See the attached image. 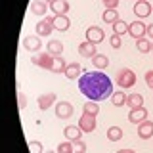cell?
<instances>
[{
    "instance_id": "obj_1",
    "label": "cell",
    "mask_w": 153,
    "mask_h": 153,
    "mask_svg": "<svg viewBox=\"0 0 153 153\" xmlns=\"http://www.w3.org/2000/svg\"><path fill=\"white\" fill-rule=\"evenodd\" d=\"M79 90L92 102H103L113 96V82L102 71H86L79 79Z\"/></svg>"
},
{
    "instance_id": "obj_2",
    "label": "cell",
    "mask_w": 153,
    "mask_h": 153,
    "mask_svg": "<svg viewBox=\"0 0 153 153\" xmlns=\"http://www.w3.org/2000/svg\"><path fill=\"white\" fill-rule=\"evenodd\" d=\"M117 84L121 86L123 90H128L136 84V75H134L132 69H121L117 75Z\"/></svg>"
},
{
    "instance_id": "obj_3",
    "label": "cell",
    "mask_w": 153,
    "mask_h": 153,
    "mask_svg": "<svg viewBox=\"0 0 153 153\" xmlns=\"http://www.w3.org/2000/svg\"><path fill=\"white\" fill-rule=\"evenodd\" d=\"M128 35L136 38V40H140V38H143V35H147V25H143L140 19H136L128 25Z\"/></svg>"
},
{
    "instance_id": "obj_4",
    "label": "cell",
    "mask_w": 153,
    "mask_h": 153,
    "mask_svg": "<svg viewBox=\"0 0 153 153\" xmlns=\"http://www.w3.org/2000/svg\"><path fill=\"white\" fill-rule=\"evenodd\" d=\"M79 126L82 132H94L96 130V115L90 113H82L79 119Z\"/></svg>"
},
{
    "instance_id": "obj_5",
    "label": "cell",
    "mask_w": 153,
    "mask_h": 153,
    "mask_svg": "<svg viewBox=\"0 0 153 153\" xmlns=\"http://www.w3.org/2000/svg\"><path fill=\"white\" fill-rule=\"evenodd\" d=\"M35 31H36L38 36L52 35V31H56V29H54V23H52V16H48L46 19H42V21H38L36 27H35Z\"/></svg>"
},
{
    "instance_id": "obj_6",
    "label": "cell",
    "mask_w": 153,
    "mask_h": 153,
    "mask_svg": "<svg viewBox=\"0 0 153 153\" xmlns=\"http://www.w3.org/2000/svg\"><path fill=\"white\" fill-rule=\"evenodd\" d=\"M31 61L38 67H42V69H52V63H54V56L50 54V52H44V54H38L35 57H31Z\"/></svg>"
},
{
    "instance_id": "obj_7",
    "label": "cell",
    "mask_w": 153,
    "mask_h": 153,
    "mask_svg": "<svg viewBox=\"0 0 153 153\" xmlns=\"http://www.w3.org/2000/svg\"><path fill=\"white\" fill-rule=\"evenodd\" d=\"M103 38H105V33L100 27H88V31H86V40L88 42L100 44V42H103Z\"/></svg>"
},
{
    "instance_id": "obj_8",
    "label": "cell",
    "mask_w": 153,
    "mask_h": 153,
    "mask_svg": "<svg viewBox=\"0 0 153 153\" xmlns=\"http://www.w3.org/2000/svg\"><path fill=\"white\" fill-rule=\"evenodd\" d=\"M134 16H138L140 19L151 16V4L147 0H140V2L134 4Z\"/></svg>"
},
{
    "instance_id": "obj_9",
    "label": "cell",
    "mask_w": 153,
    "mask_h": 153,
    "mask_svg": "<svg viewBox=\"0 0 153 153\" xmlns=\"http://www.w3.org/2000/svg\"><path fill=\"white\" fill-rule=\"evenodd\" d=\"M73 115V105L69 102H57L56 105V117L57 119H69Z\"/></svg>"
},
{
    "instance_id": "obj_10",
    "label": "cell",
    "mask_w": 153,
    "mask_h": 153,
    "mask_svg": "<svg viewBox=\"0 0 153 153\" xmlns=\"http://www.w3.org/2000/svg\"><path fill=\"white\" fill-rule=\"evenodd\" d=\"M128 121L134 123V124H140L143 121H147V109L146 107H138V109H132L128 113Z\"/></svg>"
},
{
    "instance_id": "obj_11",
    "label": "cell",
    "mask_w": 153,
    "mask_h": 153,
    "mask_svg": "<svg viewBox=\"0 0 153 153\" xmlns=\"http://www.w3.org/2000/svg\"><path fill=\"white\" fill-rule=\"evenodd\" d=\"M56 102V94L54 92H46V94H42V96H38V100H36V103H38V109H42V111H46L48 107H52Z\"/></svg>"
},
{
    "instance_id": "obj_12",
    "label": "cell",
    "mask_w": 153,
    "mask_h": 153,
    "mask_svg": "<svg viewBox=\"0 0 153 153\" xmlns=\"http://www.w3.org/2000/svg\"><path fill=\"white\" fill-rule=\"evenodd\" d=\"M50 10L56 16H65V13L69 12V2H67V0H52Z\"/></svg>"
},
{
    "instance_id": "obj_13",
    "label": "cell",
    "mask_w": 153,
    "mask_h": 153,
    "mask_svg": "<svg viewBox=\"0 0 153 153\" xmlns=\"http://www.w3.org/2000/svg\"><path fill=\"white\" fill-rule=\"evenodd\" d=\"M63 136L69 142H79L80 138H82V130H80V126H73V124H69V126H65Z\"/></svg>"
},
{
    "instance_id": "obj_14",
    "label": "cell",
    "mask_w": 153,
    "mask_h": 153,
    "mask_svg": "<svg viewBox=\"0 0 153 153\" xmlns=\"http://www.w3.org/2000/svg\"><path fill=\"white\" fill-rule=\"evenodd\" d=\"M79 54L82 57H94L96 54H98V50H96V44H92V42H80L79 44Z\"/></svg>"
},
{
    "instance_id": "obj_15",
    "label": "cell",
    "mask_w": 153,
    "mask_h": 153,
    "mask_svg": "<svg viewBox=\"0 0 153 153\" xmlns=\"http://www.w3.org/2000/svg\"><path fill=\"white\" fill-rule=\"evenodd\" d=\"M52 23H54V29L56 31H67L71 25V21H69V17L67 16H52Z\"/></svg>"
},
{
    "instance_id": "obj_16",
    "label": "cell",
    "mask_w": 153,
    "mask_h": 153,
    "mask_svg": "<svg viewBox=\"0 0 153 153\" xmlns=\"http://www.w3.org/2000/svg\"><path fill=\"white\" fill-rule=\"evenodd\" d=\"M23 46H25V50H29V52H38V50H40V46H42L40 36H38V35L27 36L25 40H23Z\"/></svg>"
},
{
    "instance_id": "obj_17",
    "label": "cell",
    "mask_w": 153,
    "mask_h": 153,
    "mask_svg": "<svg viewBox=\"0 0 153 153\" xmlns=\"http://www.w3.org/2000/svg\"><path fill=\"white\" fill-rule=\"evenodd\" d=\"M138 136L143 138V140H147V138L153 136V123L151 121H143L138 124Z\"/></svg>"
},
{
    "instance_id": "obj_18",
    "label": "cell",
    "mask_w": 153,
    "mask_h": 153,
    "mask_svg": "<svg viewBox=\"0 0 153 153\" xmlns=\"http://www.w3.org/2000/svg\"><path fill=\"white\" fill-rule=\"evenodd\" d=\"M65 76H67V79H71V80H75V79H80V65L76 63V61H71V63H67Z\"/></svg>"
},
{
    "instance_id": "obj_19",
    "label": "cell",
    "mask_w": 153,
    "mask_h": 153,
    "mask_svg": "<svg viewBox=\"0 0 153 153\" xmlns=\"http://www.w3.org/2000/svg\"><path fill=\"white\" fill-rule=\"evenodd\" d=\"M48 8H50V4H46V2H40V0H35V2L31 4V12L35 13V16H46Z\"/></svg>"
},
{
    "instance_id": "obj_20",
    "label": "cell",
    "mask_w": 153,
    "mask_h": 153,
    "mask_svg": "<svg viewBox=\"0 0 153 153\" xmlns=\"http://www.w3.org/2000/svg\"><path fill=\"white\" fill-rule=\"evenodd\" d=\"M126 105L128 107H132V109H138V107H143V96L142 94H130L128 96V100H126Z\"/></svg>"
},
{
    "instance_id": "obj_21",
    "label": "cell",
    "mask_w": 153,
    "mask_h": 153,
    "mask_svg": "<svg viewBox=\"0 0 153 153\" xmlns=\"http://www.w3.org/2000/svg\"><path fill=\"white\" fill-rule=\"evenodd\" d=\"M46 46H48V50H46V52H50V54L54 56V57H57V56L63 54V44H61L59 40H50Z\"/></svg>"
},
{
    "instance_id": "obj_22",
    "label": "cell",
    "mask_w": 153,
    "mask_h": 153,
    "mask_svg": "<svg viewBox=\"0 0 153 153\" xmlns=\"http://www.w3.org/2000/svg\"><path fill=\"white\" fill-rule=\"evenodd\" d=\"M65 69H67V63H65V59L61 56H57L54 57V63H52V73H65Z\"/></svg>"
},
{
    "instance_id": "obj_23",
    "label": "cell",
    "mask_w": 153,
    "mask_h": 153,
    "mask_svg": "<svg viewBox=\"0 0 153 153\" xmlns=\"http://www.w3.org/2000/svg\"><path fill=\"white\" fill-rule=\"evenodd\" d=\"M92 63L98 67L100 71H102V69H105V67L109 65V57H107V56H103V54H96V56L92 57Z\"/></svg>"
},
{
    "instance_id": "obj_24",
    "label": "cell",
    "mask_w": 153,
    "mask_h": 153,
    "mask_svg": "<svg viewBox=\"0 0 153 153\" xmlns=\"http://www.w3.org/2000/svg\"><path fill=\"white\" fill-rule=\"evenodd\" d=\"M126 100H128V96L124 92H113V96H111V103L115 107H123L126 103Z\"/></svg>"
},
{
    "instance_id": "obj_25",
    "label": "cell",
    "mask_w": 153,
    "mask_h": 153,
    "mask_svg": "<svg viewBox=\"0 0 153 153\" xmlns=\"http://www.w3.org/2000/svg\"><path fill=\"white\" fill-rule=\"evenodd\" d=\"M128 25L130 23H126V21H123V19H119L117 23H113V33L115 35H124V33H128Z\"/></svg>"
},
{
    "instance_id": "obj_26",
    "label": "cell",
    "mask_w": 153,
    "mask_h": 153,
    "mask_svg": "<svg viewBox=\"0 0 153 153\" xmlns=\"http://www.w3.org/2000/svg\"><path fill=\"white\" fill-rule=\"evenodd\" d=\"M102 19L105 23H117L119 21V13H117V10H105L103 12V16H102Z\"/></svg>"
},
{
    "instance_id": "obj_27",
    "label": "cell",
    "mask_w": 153,
    "mask_h": 153,
    "mask_svg": "<svg viewBox=\"0 0 153 153\" xmlns=\"http://www.w3.org/2000/svg\"><path fill=\"white\" fill-rule=\"evenodd\" d=\"M151 46H153V42L146 40V38L136 40V48H138V52H140V54H147V52H151Z\"/></svg>"
},
{
    "instance_id": "obj_28",
    "label": "cell",
    "mask_w": 153,
    "mask_h": 153,
    "mask_svg": "<svg viewBox=\"0 0 153 153\" xmlns=\"http://www.w3.org/2000/svg\"><path fill=\"white\" fill-rule=\"evenodd\" d=\"M107 138L111 142H119L123 138V130L119 126H111V128H107Z\"/></svg>"
},
{
    "instance_id": "obj_29",
    "label": "cell",
    "mask_w": 153,
    "mask_h": 153,
    "mask_svg": "<svg viewBox=\"0 0 153 153\" xmlns=\"http://www.w3.org/2000/svg\"><path fill=\"white\" fill-rule=\"evenodd\" d=\"M57 153H75V146H73V142H69V140L61 142L59 146H57Z\"/></svg>"
},
{
    "instance_id": "obj_30",
    "label": "cell",
    "mask_w": 153,
    "mask_h": 153,
    "mask_svg": "<svg viewBox=\"0 0 153 153\" xmlns=\"http://www.w3.org/2000/svg\"><path fill=\"white\" fill-rule=\"evenodd\" d=\"M84 113H90V115H98L100 113V107H98V102H92V100H88V102L84 103Z\"/></svg>"
},
{
    "instance_id": "obj_31",
    "label": "cell",
    "mask_w": 153,
    "mask_h": 153,
    "mask_svg": "<svg viewBox=\"0 0 153 153\" xmlns=\"http://www.w3.org/2000/svg\"><path fill=\"white\" fill-rule=\"evenodd\" d=\"M109 44H111L113 48H121V46H123V40H121V36H119V35H115V33H113V36L109 38Z\"/></svg>"
},
{
    "instance_id": "obj_32",
    "label": "cell",
    "mask_w": 153,
    "mask_h": 153,
    "mask_svg": "<svg viewBox=\"0 0 153 153\" xmlns=\"http://www.w3.org/2000/svg\"><path fill=\"white\" fill-rule=\"evenodd\" d=\"M29 149H31V153H44L42 151V143L40 142H31L29 143Z\"/></svg>"
},
{
    "instance_id": "obj_33",
    "label": "cell",
    "mask_w": 153,
    "mask_h": 153,
    "mask_svg": "<svg viewBox=\"0 0 153 153\" xmlns=\"http://www.w3.org/2000/svg\"><path fill=\"white\" fill-rule=\"evenodd\" d=\"M73 146H75V153H84V151H86V143H84L82 140L73 142Z\"/></svg>"
},
{
    "instance_id": "obj_34",
    "label": "cell",
    "mask_w": 153,
    "mask_h": 153,
    "mask_svg": "<svg viewBox=\"0 0 153 153\" xmlns=\"http://www.w3.org/2000/svg\"><path fill=\"white\" fill-rule=\"evenodd\" d=\"M102 2H103L105 10H115L119 6V0H102Z\"/></svg>"
},
{
    "instance_id": "obj_35",
    "label": "cell",
    "mask_w": 153,
    "mask_h": 153,
    "mask_svg": "<svg viewBox=\"0 0 153 153\" xmlns=\"http://www.w3.org/2000/svg\"><path fill=\"white\" fill-rule=\"evenodd\" d=\"M17 102H19V109H25L27 107V100H25V94H23V92L17 94Z\"/></svg>"
},
{
    "instance_id": "obj_36",
    "label": "cell",
    "mask_w": 153,
    "mask_h": 153,
    "mask_svg": "<svg viewBox=\"0 0 153 153\" xmlns=\"http://www.w3.org/2000/svg\"><path fill=\"white\" fill-rule=\"evenodd\" d=\"M146 82H147V86H149V88H153V69H149L146 73Z\"/></svg>"
},
{
    "instance_id": "obj_37",
    "label": "cell",
    "mask_w": 153,
    "mask_h": 153,
    "mask_svg": "<svg viewBox=\"0 0 153 153\" xmlns=\"http://www.w3.org/2000/svg\"><path fill=\"white\" fill-rule=\"evenodd\" d=\"M147 35L153 38V23H151V25H147Z\"/></svg>"
},
{
    "instance_id": "obj_38",
    "label": "cell",
    "mask_w": 153,
    "mask_h": 153,
    "mask_svg": "<svg viewBox=\"0 0 153 153\" xmlns=\"http://www.w3.org/2000/svg\"><path fill=\"white\" fill-rule=\"evenodd\" d=\"M117 153H136V151H134V149H119Z\"/></svg>"
},
{
    "instance_id": "obj_39",
    "label": "cell",
    "mask_w": 153,
    "mask_h": 153,
    "mask_svg": "<svg viewBox=\"0 0 153 153\" xmlns=\"http://www.w3.org/2000/svg\"><path fill=\"white\" fill-rule=\"evenodd\" d=\"M40 2H48V4H50V2H52V0H40Z\"/></svg>"
},
{
    "instance_id": "obj_40",
    "label": "cell",
    "mask_w": 153,
    "mask_h": 153,
    "mask_svg": "<svg viewBox=\"0 0 153 153\" xmlns=\"http://www.w3.org/2000/svg\"><path fill=\"white\" fill-rule=\"evenodd\" d=\"M46 153H57V151H46Z\"/></svg>"
},
{
    "instance_id": "obj_41",
    "label": "cell",
    "mask_w": 153,
    "mask_h": 153,
    "mask_svg": "<svg viewBox=\"0 0 153 153\" xmlns=\"http://www.w3.org/2000/svg\"><path fill=\"white\" fill-rule=\"evenodd\" d=\"M151 52H153V46H151Z\"/></svg>"
},
{
    "instance_id": "obj_42",
    "label": "cell",
    "mask_w": 153,
    "mask_h": 153,
    "mask_svg": "<svg viewBox=\"0 0 153 153\" xmlns=\"http://www.w3.org/2000/svg\"><path fill=\"white\" fill-rule=\"evenodd\" d=\"M136 2H140V0H136Z\"/></svg>"
}]
</instances>
